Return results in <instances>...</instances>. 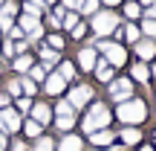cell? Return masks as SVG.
Returning <instances> with one entry per match:
<instances>
[{
	"instance_id": "ffe728a7",
	"label": "cell",
	"mask_w": 156,
	"mask_h": 151,
	"mask_svg": "<svg viewBox=\"0 0 156 151\" xmlns=\"http://www.w3.org/2000/svg\"><path fill=\"white\" fill-rule=\"evenodd\" d=\"M32 64H35V58L29 55V52H20V55H15V58H12V67H15V73H20V76H26Z\"/></svg>"
},
{
	"instance_id": "7c38bea8",
	"label": "cell",
	"mask_w": 156,
	"mask_h": 151,
	"mask_svg": "<svg viewBox=\"0 0 156 151\" xmlns=\"http://www.w3.org/2000/svg\"><path fill=\"white\" fill-rule=\"evenodd\" d=\"M116 140L122 142L124 148H136L139 142H145L142 140V128H136V125H122V128L116 131Z\"/></svg>"
},
{
	"instance_id": "d590c367",
	"label": "cell",
	"mask_w": 156,
	"mask_h": 151,
	"mask_svg": "<svg viewBox=\"0 0 156 151\" xmlns=\"http://www.w3.org/2000/svg\"><path fill=\"white\" fill-rule=\"evenodd\" d=\"M6 93H9L12 99H17V96H23V90H20V78H12V81L6 84Z\"/></svg>"
},
{
	"instance_id": "6da1fadb",
	"label": "cell",
	"mask_w": 156,
	"mask_h": 151,
	"mask_svg": "<svg viewBox=\"0 0 156 151\" xmlns=\"http://www.w3.org/2000/svg\"><path fill=\"white\" fill-rule=\"evenodd\" d=\"M147 116H151V108H147L145 99H127V102H119L116 105V119L122 125H136V128H142V125L147 122Z\"/></svg>"
},
{
	"instance_id": "4316f807",
	"label": "cell",
	"mask_w": 156,
	"mask_h": 151,
	"mask_svg": "<svg viewBox=\"0 0 156 151\" xmlns=\"http://www.w3.org/2000/svg\"><path fill=\"white\" fill-rule=\"evenodd\" d=\"M46 47H52L55 52H61L64 47H67V38H64L61 32H52V35H46Z\"/></svg>"
},
{
	"instance_id": "5b68a950",
	"label": "cell",
	"mask_w": 156,
	"mask_h": 151,
	"mask_svg": "<svg viewBox=\"0 0 156 151\" xmlns=\"http://www.w3.org/2000/svg\"><path fill=\"white\" fill-rule=\"evenodd\" d=\"M107 90H110V99L116 102H127V99H133L136 96V84L130 81V76H116L110 84H107Z\"/></svg>"
},
{
	"instance_id": "603a6c76",
	"label": "cell",
	"mask_w": 156,
	"mask_h": 151,
	"mask_svg": "<svg viewBox=\"0 0 156 151\" xmlns=\"http://www.w3.org/2000/svg\"><path fill=\"white\" fill-rule=\"evenodd\" d=\"M52 113H55V116H69V119H75V113H78V111L69 105L67 99H58V102H55V108H52Z\"/></svg>"
},
{
	"instance_id": "ab89813d",
	"label": "cell",
	"mask_w": 156,
	"mask_h": 151,
	"mask_svg": "<svg viewBox=\"0 0 156 151\" xmlns=\"http://www.w3.org/2000/svg\"><path fill=\"white\" fill-rule=\"evenodd\" d=\"M81 3H84V0H64V6H67V9H75V12H78Z\"/></svg>"
},
{
	"instance_id": "b9f144b4",
	"label": "cell",
	"mask_w": 156,
	"mask_h": 151,
	"mask_svg": "<svg viewBox=\"0 0 156 151\" xmlns=\"http://www.w3.org/2000/svg\"><path fill=\"white\" fill-rule=\"evenodd\" d=\"M29 145H26V142H20V140H17V142H12V151H26Z\"/></svg>"
},
{
	"instance_id": "d4e9b609",
	"label": "cell",
	"mask_w": 156,
	"mask_h": 151,
	"mask_svg": "<svg viewBox=\"0 0 156 151\" xmlns=\"http://www.w3.org/2000/svg\"><path fill=\"white\" fill-rule=\"evenodd\" d=\"M78 21H81V15H78L75 9H67V12H64V17H61V29H67V32H69Z\"/></svg>"
},
{
	"instance_id": "60d3db41",
	"label": "cell",
	"mask_w": 156,
	"mask_h": 151,
	"mask_svg": "<svg viewBox=\"0 0 156 151\" xmlns=\"http://www.w3.org/2000/svg\"><path fill=\"white\" fill-rule=\"evenodd\" d=\"M136 151H156V148H153V142H139Z\"/></svg>"
},
{
	"instance_id": "f1b7e54d",
	"label": "cell",
	"mask_w": 156,
	"mask_h": 151,
	"mask_svg": "<svg viewBox=\"0 0 156 151\" xmlns=\"http://www.w3.org/2000/svg\"><path fill=\"white\" fill-rule=\"evenodd\" d=\"M98 9H101V0H84L78 6V15H95Z\"/></svg>"
},
{
	"instance_id": "8d00e7d4",
	"label": "cell",
	"mask_w": 156,
	"mask_h": 151,
	"mask_svg": "<svg viewBox=\"0 0 156 151\" xmlns=\"http://www.w3.org/2000/svg\"><path fill=\"white\" fill-rule=\"evenodd\" d=\"M3 55L6 58H15V41H12V38L3 41Z\"/></svg>"
},
{
	"instance_id": "1f68e13d",
	"label": "cell",
	"mask_w": 156,
	"mask_h": 151,
	"mask_svg": "<svg viewBox=\"0 0 156 151\" xmlns=\"http://www.w3.org/2000/svg\"><path fill=\"white\" fill-rule=\"evenodd\" d=\"M87 29H90L87 23H84V21H78L75 26L69 29V38H73V41H81V38H87Z\"/></svg>"
},
{
	"instance_id": "9c48e42d",
	"label": "cell",
	"mask_w": 156,
	"mask_h": 151,
	"mask_svg": "<svg viewBox=\"0 0 156 151\" xmlns=\"http://www.w3.org/2000/svg\"><path fill=\"white\" fill-rule=\"evenodd\" d=\"M20 125H23V116L15 108H3V111H0V131H3V134H17Z\"/></svg>"
},
{
	"instance_id": "44dd1931",
	"label": "cell",
	"mask_w": 156,
	"mask_h": 151,
	"mask_svg": "<svg viewBox=\"0 0 156 151\" xmlns=\"http://www.w3.org/2000/svg\"><path fill=\"white\" fill-rule=\"evenodd\" d=\"M58 73H61L64 76V81H75V78H78V67H75V64L73 61H67V58H61V61H58Z\"/></svg>"
},
{
	"instance_id": "ee69618b",
	"label": "cell",
	"mask_w": 156,
	"mask_h": 151,
	"mask_svg": "<svg viewBox=\"0 0 156 151\" xmlns=\"http://www.w3.org/2000/svg\"><path fill=\"white\" fill-rule=\"evenodd\" d=\"M147 67H151V78H156V58H153L151 64H147Z\"/></svg>"
},
{
	"instance_id": "5bb4252c",
	"label": "cell",
	"mask_w": 156,
	"mask_h": 151,
	"mask_svg": "<svg viewBox=\"0 0 156 151\" xmlns=\"http://www.w3.org/2000/svg\"><path fill=\"white\" fill-rule=\"evenodd\" d=\"M29 119H35L38 125H49L52 119H55V113H52V105L49 102H32V111H29Z\"/></svg>"
},
{
	"instance_id": "d6986e66",
	"label": "cell",
	"mask_w": 156,
	"mask_h": 151,
	"mask_svg": "<svg viewBox=\"0 0 156 151\" xmlns=\"http://www.w3.org/2000/svg\"><path fill=\"white\" fill-rule=\"evenodd\" d=\"M113 35H116V38H124V41H127V44H136V41L142 38L139 26H136L133 21H130V23H124V26H119V29H116V32H113Z\"/></svg>"
},
{
	"instance_id": "277c9868",
	"label": "cell",
	"mask_w": 156,
	"mask_h": 151,
	"mask_svg": "<svg viewBox=\"0 0 156 151\" xmlns=\"http://www.w3.org/2000/svg\"><path fill=\"white\" fill-rule=\"evenodd\" d=\"M119 29V15L113 9H98L93 15V41L95 38H107Z\"/></svg>"
},
{
	"instance_id": "30bf717a",
	"label": "cell",
	"mask_w": 156,
	"mask_h": 151,
	"mask_svg": "<svg viewBox=\"0 0 156 151\" xmlns=\"http://www.w3.org/2000/svg\"><path fill=\"white\" fill-rule=\"evenodd\" d=\"M64 90H67V81H64V76L58 73V70H49L44 78V93L46 96H55V99H61Z\"/></svg>"
},
{
	"instance_id": "ac0fdd59",
	"label": "cell",
	"mask_w": 156,
	"mask_h": 151,
	"mask_svg": "<svg viewBox=\"0 0 156 151\" xmlns=\"http://www.w3.org/2000/svg\"><path fill=\"white\" fill-rule=\"evenodd\" d=\"M130 81L133 84H147L151 81V67H147L145 61H133V67H130Z\"/></svg>"
},
{
	"instance_id": "3957f363",
	"label": "cell",
	"mask_w": 156,
	"mask_h": 151,
	"mask_svg": "<svg viewBox=\"0 0 156 151\" xmlns=\"http://www.w3.org/2000/svg\"><path fill=\"white\" fill-rule=\"evenodd\" d=\"M93 47L98 52H104V61L110 64L113 70H119V67H124L127 64V50H124L119 41H107V38H95L93 41Z\"/></svg>"
},
{
	"instance_id": "ba28073f",
	"label": "cell",
	"mask_w": 156,
	"mask_h": 151,
	"mask_svg": "<svg viewBox=\"0 0 156 151\" xmlns=\"http://www.w3.org/2000/svg\"><path fill=\"white\" fill-rule=\"evenodd\" d=\"M95 61H98V50H95L93 44H87V47H81V50L75 52V67L81 70V73H93V67H95Z\"/></svg>"
},
{
	"instance_id": "836d02e7",
	"label": "cell",
	"mask_w": 156,
	"mask_h": 151,
	"mask_svg": "<svg viewBox=\"0 0 156 151\" xmlns=\"http://www.w3.org/2000/svg\"><path fill=\"white\" fill-rule=\"evenodd\" d=\"M44 12H46V6H38V3H29V0H26V3H23V15H32V17H41V15H44Z\"/></svg>"
},
{
	"instance_id": "8fae6325",
	"label": "cell",
	"mask_w": 156,
	"mask_h": 151,
	"mask_svg": "<svg viewBox=\"0 0 156 151\" xmlns=\"http://www.w3.org/2000/svg\"><path fill=\"white\" fill-rule=\"evenodd\" d=\"M133 52H136V61L151 64L156 58V38H145V35H142V38L133 44Z\"/></svg>"
},
{
	"instance_id": "7402d4cb",
	"label": "cell",
	"mask_w": 156,
	"mask_h": 151,
	"mask_svg": "<svg viewBox=\"0 0 156 151\" xmlns=\"http://www.w3.org/2000/svg\"><path fill=\"white\" fill-rule=\"evenodd\" d=\"M20 131H23V137H26V140H38V137L44 134V125H38L35 119H23Z\"/></svg>"
},
{
	"instance_id": "e575fe53",
	"label": "cell",
	"mask_w": 156,
	"mask_h": 151,
	"mask_svg": "<svg viewBox=\"0 0 156 151\" xmlns=\"http://www.w3.org/2000/svg\"><path fill=\"white\" fill-rule=\"evenodd\" d=\"M145 38H156V21H151V17H145L142 21V29H139Z\"/></svg>"
},
{
	"instance_id": "bcb514c9",
	"label": "cell",
	"mask_w": 156,
	"mask_h": 151,
	"mask_svg": "<svg viewBox=\"0 0 156 151\" xmlns=\"http://www.w3.org/2000/svg\"><path fill=\"white\" fill-rule=\"evenodd\" d=\"M156 3V0H142V6H153Z\"/></svg>"
},
{
	"instance_id": "83f0119b",
	"label": "cell",
	"mask_w": 156,
	"mask_h": 151,
	"mask_svg": "<svg viewBox=\"0 0 156 151\" xmlns=\"http://www.w3.org/2000/svg\"><path fill=\"white\" fill-rule=\"evenodd\" d=\"M75 122H78V119H69V116H55V119H52V125H55V128L61 131V134L73 131V128H75Z\"/></svg>"
},
{
	"instance_id": "7dc6e473",
	"label": "cell",
	"mask_w": 156,
	"mask_h": 151,
	"mask_svg": "<svg viewBox=\"0 0 156 151\" xmlns=\"http://www.w3.org/2000/svg\"><path fill=\"white\" fill-rule=\"evenodd\" d=\"M58 3V0H44V6H55Z\"/></svg>"
},
{
	"instance_id": "d6a6232c",
	"label": "cell",
	"mask_w": 156,
	"mask_h": 151,
	"mask_svg": "<svg viewBox=\"0 0 156 151\" xmlns=\"http://www.w3.org/2000/svg\"><path fill=\"white\" fill-rule=\"evenodd\" d=\"M20 90H23V96H35L38 93V84H35L29 76H20Z\"/></svg>"
},
{
	"instance_id": "e0dca14e",
	"label": "cell",
	"mask_w": 156,
	"mask_h": 151,
	"mask_svg": "<svg viewBox=\"0 0 156 151\" xmlns=\"http://www.w3.org/2000/svg\"><path fill=\"white\" fill-rule=\"evenodd\" d=\"M93 76H95V81H101V84H110L113 78H116V70H113L110 64L104 61V58H98V61H95V67H93Z\"/></svg>"
},
{
	"instance_id": "8992f818",
	"label": "cell",
	"mask_w": 156,
	"mask_h": 151,
	"mask_svg": "<svg viewBox=\"0 0 156 151\" xmlns=\"http://www.w3.org/2000/svg\"><path fill=\"white\" fill-rule=\"evenodd\" d=\"M98 96H95V90H93V84H73L69 87V93H67V102L75 108V111H81V108H87L90 102H95Z\"/></svg>"
},
{
	"instance_id": "7a4b0ae2",
	"label": "cell",
	"mask_w": 156,
	"mask_h": 151,
	"mask_svg": "<svg viewBox=\"0 0 156 151\" xmlns=\"http://www.w3.org/2000/svg\"><path fill=\"white\" fill-rule=\"evenodd\" d=\"M110 122H113L110 105L95 99V102H90V105H87V113H84V119H81V131H84V134H93V131L110 128Z\"/></svg>"
},
{
	"instance_id": "4fadbf2b",
	"label": "cell",
	"mask_w": 156,
	"mask_h": 151,
	"mask_svg": "<svg viewBox=\"0 0 156 151\" xmlns=\"http://www.w3.org/2000/svg\"><path fill=\"white\" fill-rule=\"evenodd\" d=\"M55 151H87V142H84L81 134L75 131H67L61 140H55Z\"/></svg>"
},
{
	"instance_id": "c3c4849f",
	"label": "cell",
	"mask_w": 156,
	"mask_h": 151,
	"mask_svg": "<svg viewBox=\"0 0 156 151\" xmlns=\"http://www.w3.org/2000/svg\"><path fill=\"white\" fill-rule=\"evenodd\" d=\"M0 6H3V0H0Z\"/></svg>"
},
{
	"instance_id": "52a82bcc",
	"label": "cell",
	"mask_w": 156,
	"mask_h": 151,
	"mask_svg": "<svg viewBox=\"0 0 156 151\" xmlns=\"http://www.w3.org/2000/svg\"><path fill=\"white\" fill-rule=\"evenodd\" d=\"M113 142H116V131H113V128H101V131L87 134V145L93 151H107Z\"/></svg>"
},
{
	"instance_id": "7bdbcfd3",
	"label": "cell",
	"mask_w": 156,
	"mask_h": 151,
	"mask_svg": "<svg viewBox=\"0 0 156 151\" xmlns=\"http://www.w3.org/2000/svg\"><path fill=\"white\" fill-rule=\"evenodd\" d=\"M6 145H9V142H6V134L0 131V151H6Z\"/></svg>"
},
{
	"instance_id": "74e56055",
	"label": "cell",
	"mask_w": 156,
	"mask_h": 151,
	"mask_svg": "<svg viewBox=\"0 0 156 151\" xmlns=\"http://www.w3.org/2000/svg\"><path fill=\"white\" fill-rule=\"evenodd\" d=\"M3 108H12V96L9 93H0V111Z\"/></svg>"
},
{
	"instance_id": "484cf974",
	"label": "cell",
	"mask_w": 156,
	"mask_h": 151,
	"mask_svg": "<svg viewBox=\"0 0 156 151\" xmlns=\"http://www.w3.org/2000/svg\"><path fill=\"white\" fill-rule=\"evenodd\" d=\"M124 17H127V21L142 17V6H139V0H127V3H124Z\"/></svg>"
},
{
	"instance_id": "2e32d148",
	"label": "cell",
	"mask_w": 156,
	"mask_h": 151,
	"mask_svg": "<svg viewBox=\"0 0 156 151\" xmlns=\"http://www.w3.org/2000/svg\"><path fill=\"white\" fill-rule=\"evenodd\" d=\"M38 55H41V67H44L46 73H49L52 67H58V61H61V52H55L52 47H46V44H41Z\"/></svg>"
},
{
	"instance_id": "f6af8a7d",
	"label": "cell",
	"mask_w": 156,
	"mask_h": 151,
	"mask_svg": "<svg viewBox=\"0 0 156 151\" xmlns=\"http://www.w3.org/2000/svg\"><path fill=\"white\" fill-rule=\"evenodd\" d=\"M101 3H104V6H119L122 0H101Z\"/></svg>"
},
{
	"instance_id": "9a60e30c",
	"label": "cell",
	"mask_w": 156,
	"mask_h": 151,
	"mask_svg": "<svg viewBox=\"0 0 156 151\" xmlns=\"http://www.w3.org/2000/svg\"><path fill=\"white\" fill-rule=\"evenodd\" d=\"M17 26L23 29V35H26L29 41H38L41 35H44V26H41V17H32V15H20Z\"/></svg>"
},
{
	"instance_id": "cb8c5ba5",
	"label": "cell",
	"mask_w": 156,
	"mask_h": 151,
	"mask_svg": "<svg viewBox=\"0 0 156 151\" xmlns=\"http://www.w3.org/2000/svg\"><path fill=\"white\" fill-rule=\"evenodd\" d=\"M32 151H55V140L49 134H41L38 140H32Z\"/></svg>"
},
{
	"instance_id": "4dcf8cb0",
	"label": "cell",
	"mask_w": 156,
	"mask_h": 151,
	"mask_svg": "<svg viewBox=\"0 0 156 151\" xmlns=\"http://www.w3.org/2000/svg\"><path fill=\"white\" fill-rule=\"evenodd\" d=\"M29 78H32L35 84H44V78H46V70L41 67V64H32V67H29V73H26Z\"/></svg>"
},
{
	"instance_id": "f35d334b",
	"label": "cell",
	"mask_w": 156,
	"mask_h": 151,
	"mask_svg": "<svg viewBox=\"0 0 156 151\" xmlns=\"http://www.w3.org/2000/svg\"><path fill=\"white\" fill-rule=\"evenodd\" d=\"M142 15H145V17H151V21H156V3H153V6H147Z\"/></svg>"
},
{
	"instance_id": "f546056e",
	"label": "cell",
	"mask_w": 156,
	"mask_h": 151,
	"mask_svg": "<svg viewBox=\"0 0 156 151\" xmlns=\"http://www.w3.org/2000/svg\"><path fill=\"white\" fill-rule=\"evenodd\" d=\"M15 111L20 113V116L29 113V111H32V96H17V99H15Z\"/></svg>"
}]
</instances>
